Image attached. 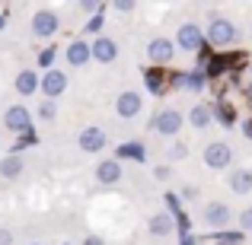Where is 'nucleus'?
<instances>
[{
	"instance_id": "1",
	"label": "nucleus",
	"mask_w": 252,
	"mask_h": 245,
	"mask_svg": "<svg viewBox=\"0 0 252 245\" xmlns=\"http://www.w3.org/2000/svg\"><path fill=\"white\" fill-rule=\"evenodd\" d=\"M208 42L214 45V48H227V45H233L236 42V26L230 23V19H211V26H208Z\"/></svg>"
},
{
	"instance_id": "2",
	"label": "nucleus",
	"mask_w": 252,
	"mask_h": 245,
	"mask_svg": "<svg viewBox=\"0 0 252 245\" xmlns=\"http://www.w3.org/2000/svg\"><path fill=\"white\" fill-rule=\"evenodd\" d=\"M3 124H6V131H13V134H29L32 131V115H29V109L26 105H10V109L3 111Z\"/></svg>"
},
{
	"instance_id": "3",
	"label": "nucleus",
	"mask_w": 252,
	"mask_h": 245,
	"mask_svg": "<svg viewBox=\"0 0 252 245\" xmlns=\"http://www.w3.org/2000/svg\"><path fill=\"white\" fill-rule=\"evenodd\" d=\"M38 89L45 92V99H48V102H55V99L67 89V74H64V70H58V67L45 70V74H42V86H38Z\"/></svg>"
},
{
	"instance_id": "4",
	"label": "nucleus",
	"mask_w": 252,
	"mask_h": 245,
	"mask_svg": "<svg viewBox=\"0 0 252 245\" xmlns=\"http://www.w3.org/2000/svg\"><path fill=\"white\" fill-rule=\"evenodd\" d=\"M182 111H176V109H166V111H160V115L154 118V124L150 128L157 131V134H163V137H176L179 131H182Z\"/></svg>"
},
{
	"instance_id": "5",
	"label": "nucleus",
	"mask_w": 252,
	"mask_h": 245,
	"mask_svg": "<svg viewBox=\"0 0 252 245\" xmlns=\"http://www.w3.org/2000/svg\"><path fill=\"white\" fill-rule=\"evenodd\" d=\"M58 29H61V19H58V13H51V10H38L35 16H32V35H38V38H51V35H58Z\"/></svg>"
},
{
	"instance_id": "6",
	"label": "nucleus",
	"mask_w": 252,
	"mask_h": 245,
	"mask_svg": "<svg viewBox=\"0 0 252 245\" xmlns=\"http://www.w3.org/2000/svg\"><path fill=\"white\" fill-rule=\"evenodd\" d=\"M201 42H204V32L198 29V23H182V26H179V32H176V48L198 51V48H201Z\"/></svg>"
},
{
	"instance_id": "7",
	"label": "nucleus",
	"mask_w": 252,
	"mask_h": 245,
	"mask_svg": "<svg viewBox=\"0 0 252 245\" xmlns=\"http://www.w3.org/2000/svg\"><path fill=\"white\" fill-rule=\"evenodd\" d=\"M77 143H80L83 153H99V150H105V131H102V128H96V124H90V128H83V131H80Z\"/></svg>"
},
{
	"instance_id": "8",
	"label": "nucleus",
	"mask_w": 252,
	"mask_h": 245,
	"mask_svg": "<svg viewBox=\"0 0 252 245\" xmlns=\"http://www.w3.org/2000/svg\"><path fill=\"white\" fill-rule=\"evenodd\" d=\"M204 163H208L211 169H227V165L233 163V150H230L227 143H208V147H204Z\"/></svg>"
},
{
	"instance_id": "9",
	"label": "nucleus",
	"mask_w": 252,
	"mask_h": 245,
	"mask_svg": "<svg viewBox=\"0 0 252 245\" xmlns=\"http://www.w3.org/2000/svg\"><path fill=\"white\" fill-rule=\"evenodd\" d=\"M141 109H144V99H141V92H122V96L115 99V111H118V118H137L141 115Z\"/></svg>"
},
{
	"instance_id": "10",
	"label": "nucleus",
	"mask_w": 252,
	"mask_h": 245,
	"mask_svg": "<svg viewBox=\"0 0 252 245\" xmlns=\"http://www.w3.org/2000/svg\"><path fill=\"white\" fill-rule=\"evenodd\" d=\"M64 57H67L70 67H83V64H90V61H93V48H90V42H83V38L70 42V45H67V51H64Z\"/></svg>"
},
{
	"instance_id": "11",
	"label": "nucleus",
	"mask_w": 252,
	"mask_h": 245,
	"mask_svg": "<svg viewBox=\"0 0 252 245\" xmlns=\"http://www.w3.org/2000/svg\"><path fill=\"white\" fill-rule=\"evenodd\" d=\"M204 223L214 226V229H223L230 223V207L223 201H211L208 207H204Z\"/></svg>"
},
{
	"instance_id": "12",
	"label": "nucleus",
	"mask_w": 252,
	"mask_h": 245,
	"mask_svg": "<svg viewBox=\"0 0 252 245\" xmlns=\"http://www.w3.org/2000/svg\"><path fill=\"white\" fill-rule=\"evenodd\" d=\"M90 48H93V61H99V64H112L118 57V45L112 42V38H105V35H99Z\"/></svg>"
},
{
	"instance_id": "13",
	"label": "nucleus",
	"mask_w": 252,
	"mask_h": 245,
	"mask_svg": "<svg viewBox=\"0 0 252 245\" xmlns=\"http://www.w3.org/2000/svg\"><path fill=\"white\" fill-rule=\"evenodd\" d=\"M172 54H176V48H172L169 38H154V42L147 45V57H150L154 64H169Z\"/></svg>"
},
{
	"instance_id": "14",
	"label": "nucleus",
	"mask_w": 252,
	"mask_h": 245,
	"mask_svg": "<svg viewBox=\"0 0 252 245\" xmlns=\"http://www.w3.org/2000/svg\"><path fill=\"white\" fill-rule=\"evenodd\" d=\"M96 182L99 185H118L122 182V163L118 160H102L96 165Z\"/></svg>"
},
{
	"instance_id": "15",
	"label": "nucleus",
	"mask_w": 252,
	"mask_h": 245,
	"mask_svg": "<svg viewBox=\"0 0 252 245\" xmlns=\"http://www.w3.org/2000/svg\"><path fill=\"white\" fill-rule=\"evenodd\" d=\"M38 86H42V77L35 70H19L16 74V92L19 96H35Z\"/></svg>"
},
{
	"instance_id": "16",
	"label": "nucleus",
	"mask_w": 252,
	"mask_h": 245,
	"mask_svg": "<svg viewBox=\"0 0 252 245\" xmlns=\"http://www.w3.org/2000/svg\"><path fill=\"white\" fill-rule=\"evenodd\" d=\"M23 169H26V163H23V156H16V153H10V156L0 160V175L3 178H19Z\"/></svg>"
},
{
	"instance_id": "17",
	"label": "nucleus",
	"mask_w": 252,
	"mask_h": 245,
	"mask_svg": "<svg viewBox=\"0 0 252 245\" xmlns=\"http://www.w3.org/2000/svg\"><path fill=\"white\" fill-rule=\"evenodd\" d=\"M230 188H233L236 194H249L252 191V172L249 169H233L230 172Z\"/></svg>"
},
{
	"instance_id": "18",
	"label": "nucleus",
	"mask_w": 252,
	"mask_h": 245,
	"mask_svg": "<svg viewBox=\"0 0 252 245\" xmlns=\"http://www.w3.org/2000/svg\"><path fill=\"white\" fill-rule=\"evenodd\" d=\"M122 160L144 163V160H147V147H144V143H137V140H131V143H122V147H118V163H122Z\"/></svg>"
},
{
	"instance_id": "19",
	"label": "nucleus",
	"mask_w": 252,
	"mask_h": 245,
	"mask_svg": "<svg viewBox=\"0 0 252 245\" xmlns=\"http://www.w3.org/2000/svg\"><path fill=\"white\" fill-rule=\"evenodd\" d=\"M172 229H176V217H172V214L150 217V233H154V236H169Z\"/></svg>"
},
{
	"instance_id": "20",
	"label": "nucleus",
	"mask_w": 252,
	"mask_h": 245,
	"mask_svg": "<svg viewBox=\"0 0 252 245\" xmlns=\"http://www.w3.org/2000/svg\"><path fill=\"white\" fill-rule=\"evenodd\" d=\"M211 118H214V111H211L208 105H195V109L189 111L191 128H211Z\"/></svg>"
},
{
	"instance_id": "21",
	"label": "nucleus",
	"mask_w": 252,
	"mask_h": 245,
	"mask_svg": "<svg viewBox=\"0 0 252 245\" xmlns=\"http://www.w3.org/2000/svg\"><path fill=\"white\" fill-rule=\"evenodd\" d=\"M214 115H217V121H220L223 128H230V124H233V105H227V102L220 99V102L214 105Z\"/></svg>"
},
{
	"instance_id": "22",
	"label": "nucleus",
	"mask_w": 252,
	"mask_h": 245,
	"mask_svg": "<svg viewBox=\"0 0 252 245\" xmlns=\"http://www.w3.org/2000/svg\"><path fill=\"white\" fill-rule=\"evenodd\" d=\"M144 80H147V89L150 92H163V70L160 67H150L147 74H144Z\"/></svg>"
},
{
	"instance_id": "23",
	"label": "nucleus",
	"mask_w": 252,
	"mask_h": 245,
	"mask_svg": "<svg viewBox=\"0 0 252 245\" xmlns=\"http://www.w3.org/2000/svg\"><path fill=\"white\" fill-rule=\"evenodd\" d=\"M185 86H189V89H195V92H201L204 89V83H208V74H204V70H195V74H189L182 80Z\"/></svg>"
},
{
	"instance_id": "24",
	"label": "nucleus",
	"mask_w": 252,
	"mask_h": 245,
	"mask_svg": "<svg viewBox=\"0 0 252 245\" xmlns=\"http://www.w3.org/2000/svg\"><path fill=\"white\" fill-rule=\"evenodd\" d=\"M55 54H58L55 48H45V51H38V67H42V70H51V64H55Z\"/></svg>"
},
{
	"instance_id": "25",
	"label": "nucleus",
	"mask_w": 252,
	"mask_h": 245,
	"mask_svg": "<svg viewBox=\"0 0 252 245\" xmlns=\"http://www.w3.org/2000/svg\"><path fill=\"white\" fill-rule=\"evenodd\" d=\"M102 23H105V19H102V13H96V16H90V23H86L83 29L90 32V35H99V32H102Z\"/></svg>"
},
{
	"instance_id": "26",
	"label": "nucleus",
	"mask_w": 252,
	"mask_h": 245,
	"mask_svg": "<svg viewBox=\"0 0 252 245\" xmlns=\"http://www.w3.org/2000/svg\"><path fill=\"white\" fill-rule=\"evenodd\" d=\"M217 245H243L240 233H217Z\"/></svg>"
},
{
	"instance_id": "27",
	"label": "nucleus",
	"mask_w": 252,
	"mask_h": 245,
	"mask_svg": "<svg viewBox=\"0 0 252 245\" xmlns=\"http://www.w3.org/2000/svg\"><path fill=\"white\" fill-rule=\"evenodd\" d=\"M29 143H35V131H29V134H23V137H19V140L13 143V153L19 156V150H26V147H29Z\"/></svg>"
},
{
	"instance_id": "28",
	"label": "nucleus",
	"mask_w": 252,
	"mask_h": 245,
	"mask_svg": "<svg viewBox=\"0 0 252 245\" xmlns=\"http://www.w3.org/2000/svg\"><path fill=\"white\" fill-rule=\"evenodd\" d=\"M55 102H48V99H45L42 105H38V118H45V121H51V118H55Z\"/></svg>"
},
{
	"instance_id": "29",
	"label": "nucleus",
	"mask_w": 252,
	"mask_h": 245,
	"mask_svg": "<svg viewBox=\"0 0 252 245\" xmlns=\"http://www.w3.org/2000/svg\"><path fill=\"white\" fill-rule=\"evenodd\" d=\"M185 156H189V147H185V143H176V147L169 150V160H185Z\"/></svg>"
},
{
	"instance_id": "30",
	"label": "nucleus",
	"mask_w": 252,
	"mask_h": 245,
	"mask_svg": "<svg viewBox=\"0 0 252 245\" xmlns=\"http://www.w3.org/2000/svg\"><path fill=\"white\" fill-rule=\"evenodd\" d=\"M166 214H172V217H179V194H166Z\"/></svg>"
},
{
	"instance_id": "31",
	"label": "nucleus",
	"mask_w": 252,
	"mask_h": 245,
	"mask_svg": "<svg viewBox=\"0 0 252 245\" xmlns=\"http://www.w3.org/2000/svg\"><path fill=\"white\" fill-rule=\"evenodd\" d=\"M240 226L246 229V233L252 229V207H249V210H243V214H240Z\"/></svg>"
},
{
	"instance_id": "32",
	"label": "nucleus",
	"mask_w": 252,
	"mask_h": 245,
	"mask_svg": "<svg viewBox=\"0 0 252 245\" xmlns=\"http://www.w3.org/2000/svg\"><path fill=\"white\" fill-rule=\"evenodd\" d=\"M154 178L166 182V178H169V165H157V169H154Z\"/></svg>"
},
{
	"instance_id": "33",
	"label": "nucleus",
	"mask_w": 252,
	"mask_h": 245,
	"mask_svg": "<svg viewBox=\"0 0 252 245\" xmlns=\"http://www.w3.org/2000/svg\"><path fill=\"white\" fill-rule=\"evenodd\" d=\"M115 10H118V13H131V10H134V3H131V0H118Z\"/></svg>"
},
{
	"instance_id": "34",
	"label": "nucleus",
	"mask_w": 252,
	"mask_h": 245,
	"mask_svg": "<svg viewBox=\"0 0 252 245\" xmlns=\"http://www.w3.org/2000/svg\"><path fill=\"white\" fill-rule=\"evenodd\" d=\"M0 245H13V233H10V229H0Z\"/></svg>"
},
{
	"instance_id": "35",
	"label": "nucleus",
	"mask_w": 252,
	"mask_h": 245,
	"mask_svg": "<svg viewBox=\"0 0 252 245\" xmlns=\"http://www.w3.org/2000/svg\"><path fill=\"white\" fill-rule=\"evenodd\" d=\"M243 137L252 140V118H249V121H243Z\"/></svg>"
},
{
	"instance_id": "36",
	"label": "nucleus",
	"mask_w": 252,
	"mask_h": 245,
	"mask_svg": "<svg viewBox=\"0 0 252 245\" xmlns=\"http://www.w3.org/2000/svg\"><path fill=\"white\" fill-rule=\"evenodd\" d=\"M83 245H105V242L99 239V236H86V239H83Z\"/></svg>"
},
{
	"instance_id": "37",
	"label": "nucleus",
	"mask_w": 252,
	"mask_h": 245,
	"mask_svg": "<svg viewBox=\"0 0 252 245\" xmlns=\"http://www.w3.org/2000/svg\"><path fill=\"white\" fill-rule=\"evenodd\" d=\"M182 245H198V242L191 239V236H185V239H182Z\"/></svg>"
},
{
	"instance_id": "38",
	"label": "nucleus",
	"mask_w": 252,
	"mask_h": 245,
	"mask_svg": "<svg viewBox=\"0 0 252 245\" xmlns=\"http://www.w3.org/2000/svg\"><path fill=\"white\" fill-rule=\"evenodd\" d=\"M246 99H252V83H249V86H246Z\"/></svg>"
},
{
	"instance_id": "39",
	"label": "nucleus",
	"mask_w": 252,
	"mask_h": 245,
	"mask_svg": "<svg viewBox=\"0 0 252 245\" xmlns=\"http://www.w3.org/2000/svg\"><path fill=\"white\" fill-rule=\"evenodd\" d=\"M3 26H6V16H3V13H0V29H3Z\"/></svg>"
}]
</instances>
